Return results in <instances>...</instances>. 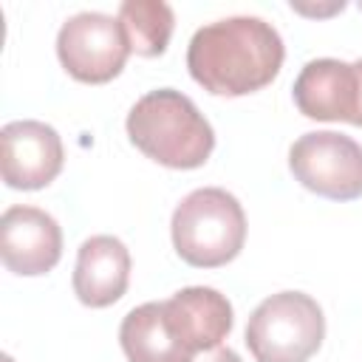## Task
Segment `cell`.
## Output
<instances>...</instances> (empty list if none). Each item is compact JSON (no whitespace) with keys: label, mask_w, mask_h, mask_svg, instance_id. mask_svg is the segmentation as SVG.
Masks as SVG:
<instances>
[{"label":"cell","mask_w":362,"mask_h":362,"mask_svg":"<svg viewBox=\"0 0 362 362\" xmlns=\"http://www.w3.org/2000/svg\"><path fill=\"white\" fill-rule=\"evenodd\" d=\"M286 48L277 28L260 17H223L198 28L187 48L192 79L215 96H246L266 88Z\"/></svg>","instance_id":"1"},{"label":"cell","mask_w":362,"mask_h":362,"mask_svg":"<svg viewBox=\"0 0 362 362\" xmlns=\"http://www.w3.org/2000/svg\"><path fill=\"white\" fill-rule=\"evenodd\" d=\"M127 136L147 158L173 170L201 167L215 147L212 124L189 96L173 88L150 90L130 107Z\"/></svg>","instance_id":"2"},{"label":"cell","mask_w":362,"mask_h":362,"mask_svg":"<svg viewBox=\"0 0 362 362\" xmlns=\"http://www.w3.org/2000/svg\"><path fill=\"white\" fill-rule=\"evenodd\" d=\"M170 229L181 260L198 269H215L235 260L243 249L246 215L232 192L201 187L175 206Z\"/></svg>","instance_id":"3"},{"label":"cell","mask_w":362,"mask_h":362,"mask_svg":"<svg viewBox=\"0 0 362 362\" xmlns=\"http://www.w3.org/2000/svg\"><path fill=\"white\" fill-rule=\"evenodd\" d=\"M322 337V308L303 291L266 297L246 322V345L257 362H305L320 351Z\"/></svg>","instance_id":"4"},{"label":"cell","mask_w":362,"mask_h":362,"mask_svg":"<svg viewBox=\"0 0 362 362\" xmlns=\"http://www.w3.org/2000/svg\"><path fill=\"white\" fill-rule=\"evenodd\" d=\"M130 45L119 17L105 11H79L68 17L57 34V57L62 68L90 85L110 82L122 74Z\"/></svg>","instance_id":"5"},{"label":"cell","mask_w":362,"mask_h":362,"mask_svg":"<svg viewBox=\"0 0 362 362\" xmlns=\"http://www.w3.org/2000/svg\"><path fill=\"white\" fill-rule=\"evenodd\" d=\"M294 178L331 201H354L362 195V144L334 130L300 136L288 150Z\"/></svg>","instance_id":"6"},{"label":"cell","mask_w":362,"mask_h":362,"mask_svg":"<svg viewBox=\"0 0 362 362\" xmlns=\"http://www.w3.org/2000/svg\"><path fill=\"white\" fill-rule=\"evenodd\" d=\"M0 170L11 189H42L48 187L65 161L59 133L34 119L8 122L0 130Z\"/></svg>","instance_id":"7"},{"label":"cell","mask_w":362,"mask_h":362,"mask_svg":"<svg viewBox=\"0 0 362 362\" xmlns=\"http://www.w3.org/2000/svg\"><path fill=\"white\" fill-rule=\"evenodd\" d=\"M0 255L14 274H45L59 263V223L37 206H8L0 218Z\"/></svg>","instance_id":"8"},{"label":"cell","mask_w":362,"mask_h":362,"mask_svg":"<svg viewBox=\"0 0 362 362\" xmlns=\"http://www.w3.org/2000/svg\"><path fill=\"white\" fill-rule=\"evenodd\" d=\"M164 317L175 337L198 356L204 351L218 348L232 331V303L209 288V286H189L175 291L164 300Z\"/></svg>","instance_id":"9"},{"label":"cell","mask_w":362,"mask_h":362,"mask_svg":"<svg viewBox=\"0 0 362 362\" xmlns=\"http://www.w3.org/2000/svg\"><path fill=\"white\" fill-rule=\"evenodd\" d=\"M294 105L317 122H354L356 74L342 59H311L294 79Z\"/></svg>","instance_id":"10"},{"label":"cell","mask_w":362,"mask_h":362,"mask_svg":"<svg viewBox=\"0 0 362 362\" xmlns=\"http://www.w3.org/2000/svg\"><path fill=\"white\" fill-rule=\"evenodd\" d=\"M130 283V252L113 235H93L79 246L74 291L90 308L113 305Z\"/></svg>","instance_id":"11"},{"label":"cell","mask_w":362,"mask_h":362,"mask_svg":"<svg viewBox=\"0 0 362 362\" xmlns=\"http://www.w3.org/2000/svg\"><path fill=\"white\" fill-rule=\"evenodd\" d=\"M122 351L130 362H192L195 354L175 337L164 317V303H144L122 320Z\"/></svg>","instance_id":"12"},{"label":"cell","mask_w":362,"mask_h":362,"mask_svg":"<svg viewBox=\"0 0 362 362\" xmlns=\"http://www.w3.org/2000/svg\"><path fill=\"white\" fill-rule=\"evenodd\" d=\"M119 23L130 51L139 57H158L167 51L175 14L161 0H124L119 6Z\"/></svg>","instance_id":"13"},{"label":"cell","mask_w":362,"mask_h":362,"mask_svg":"<svg viewBox=\"0 0 362 362\" xmlns=\"http://www.w3.org/2000/svg\"><path fill=\"white\" fill-rule=\"evenodd\" d=\"M192 362H240V356H238L232 348L218 345V348H212V351H204V354L195 356Z\"/></svg>","instance_id":"14"},{"label":"cell","mask_w":362,"mask_h":362,"mask_svg":"<svg viewBox=\"0 0 362 362\" xmlns=\"http://www.w3.org/2000/svg\"><path fill=\"white\" fill-rule=\"evenodd\" d=\"M354 74H356V113H354V122L351 124H359L362 127V59L354 62Z\"/></svg>","instance_id":"15"}]
</instances>
